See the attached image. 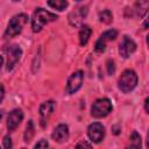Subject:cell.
Returning a JSON list of instances; mask_svg holds the SVG:
<instances>
[{"label": "cell", "instance_id": "cell-1", "mask_svg": "<svg viewBox=\"0 0 149 149\" xmlns=\"http://www.w3.org/2000/svg\"><path fill=\"white\" fill-rule=\"evenodd\" d=\"M58 19V16L51 12H48L43 8H36V10L33 14L31 17V29L34 33H38L42 30V28L50 23L54 22Z\"/></svg>", "mask_w": 149, "mask_h": 149}, {"label": "cell", "instance_id": "cell-2", "mask_svg": "<svg viewBox=\"0 0 149 149\" xmlns=\"http://www.w3.org/2000/svg\"><path fill=\"white\" fill-rule=\"evenodd\" d=\"M27 21H28V16L24 13L14 15L9 20V22L7 24V28H6V31H5V36L6 37H14V36L19 35L22 31V29H23L24 24L27 23Z\"/></svg>", "mask_w": 149, "mask_h": 149}, {"label": "cell", "instance_id": "cell-3", "mask_svg": "<svg viewBox=\"0 0 149 149\" xmlns=\"http://www.w3.org/2000/svg\"><path fill=\"white\" fill-rule=\"evenodd\" d=\"M137 85V74L134 70L127 69L125 70L118 81V86L120 88V91H122L123 93H129L130 91H133Z\"/></svg>", "mask_w": 149, "mask_h": 149}, {"label": "cell", "instance_id": "cell-4", "mask_svg": "<svg viewBox=\"0 0 149 149\" xmlns=\"http://www.w3.org/2000/svg\"><path fill=\"white\" fill-rule=\"evenodd\" d=\"M113 109L112 102L108 98H100L97 99L91 107V115L97 119H101L107 116Z\"/></svg>", "mask_w": 149, "mask_h": 149}, {"label": "cell", "instance_id": "cell-5", "mask_svg": "<svg viewBox=\"0 0 149 149\" xmlns=\"http://www.w3.org/2000/svg\"><path fill=\"white\" fill-rule=\"evenodd\" d=\"M83 80H84V73H83V71L78 70V71L73 72L69 77V79H68V83H66V86H65V92L68 94L76 93L81 87Z\"/></svg>", "mask_w": 149, "mask_h": 149}, {"label": "cell", "instance_id": "cell-6", "mask_svg": "<svg viewBox=\"0 0 149 149\" xmlns=\"http://www.w3.org/2000/svg\"><path fill=\"white\" fill-rule=\"evenodd\" d=\"M6 54H7V66H6V69L8 71H10L16 65V63L20 61L21 55H22V50L19 45L13 44V45H9L6 49Z\"/></svg>", "mask_w": 149, "mask_h": 149}, {"label": "cell", "instance_id": "cell-7", "mask_svg": "<svg viewBox=\"0 0 149 149\" xmlns=\"http://www.w3.org/2000/svg\"><path fill=\"white\" fill-rule=\"evenodd\" d=\"M87 135L93 143H100L105 137V127L100 122H93L87 128Z\"/></svg>", "mask_w": 149, "mask_h": 149}, {"label": "cell", "instance_id": "cell-8", "mask_svg": "<svg viewBox=\"0 0 149 149\" xmlns=\"http://www.w3.org/2000/svg\"><path fill=\"white\" fill-rule=\"evenodd\" d=\"M116 36H118V31H116L115 29L106 30V31L102 33V34L100 35V37L97 40L95 45H94V50H95L97 52H102V51H105L106 45H107V42L115 40Z\"/></svg>", "mask_w": 149, "mask_h": 149}, {"label": "cell", "instance_id": "cell-9", "mask_svg": "<svg viewBox=\"0 0 149 149\" xmlns=\"http://www.w3.org/2000/svg\"><path fill=\"white\" fill-rule=\"evenodd\" d=\"M55 107H56V104L52 100H48L41 105V107H40V123L42 127L47 126L49 118L51 116V114L55 111Z\"/></svg>", "mask_w": 149, "mask_h": 149}, {"label": "cell", "instance_id": "cell-10", "mask_svg": "<svg viewBox=\"0 0 149 149\" xmlns=\"http://www.w3.org/2000/svg\"><path fill=\"white\" fill-rule=\"evenodd\" d=\"M135 50H136V43L130 37L123 36V38L119 45V54L123 58H128Z\"/></svg>", "mask_w": 149, "mask_h": 149}, {"label": "cell", "instance_id": "cell-11", "mask_svg": "<svg viewBox=\"0 0 149 149\" xmlns=\"http://www.w3.org/2000/svg\"><path fill=\"white\" fill-rule=\"evenodd\" d=\"M22 120H23V112L20 108L13 109L8 114V118H7V128H8V130L9 132L15 130L19 127V125L21 123Z\"/></svg>", "mask_w": 149, "mask_h": 149}, {"label": "cell", "instance_id": "cell-12", "mask_svg": "<svg viewBox=\"0 0 149 149\" xmlns=\"http://www.w3.org/2000/svg\"><path fill=\"white\" fill-rule=\"evenodd\" d=\"M86 14H87V7H79L69 14V22L74 27H79L81 26V22L85 19Z\"/></svg>", "mask_w": 149, "mask_h": 149}, {"label": "cell", "instance_id": "cell-13", "mask_svg": "<svg viewBox=\"0 0 149 149\" xmlns=\"http://www.w3.org/2000/svg\"><path fill=\"white\" fill-rule=\"evenodd\" d=\"M51 137H52L54 141H56L58 143H62V142L66 141L68 137H69V127L64 123L58 125L57 127H55V129L51 134Z\"/></svg>", "mask_w": 149, "mask_h": 149}, {"label": "cell", "instance_id": "cell-14", "mask_svg": "<svg viewBox=\"0 0 149 149\" xmlns=\"http://www.w3.org/2000/svg\"><path fill=\"white\" fill-rule=\"evenodd\" d=\"M91 33H92V30L87 24L80 26V30H79V43H80V45H85L88 42Z\"/></svg>", "mask_w": 149, "mask_h": 149}, {"label": "cell", "instance_id": "cell-15", "mask_svg": "<svg viewBox=\"0 0 149 149\" xmlns=\"http://www.w3.org/2000/svg\"><path fill=\"white\" fill-rule=\"evenodd\" d=\"M34 135H35V126H34V122L31 120H29L26 126V130H24V135H23L24 142L29 143L31 141V139L34 137Z\"/></svg>", "mask_w": 149, "mask_h": 149}, {"label": "cell", "instance_id": "cell-16", "mask_svg": "<svg viewBox=\"0 0 149 149\" xmlns=\"http://www.w3.org/2000/svg\"><path fill=\"white\" fill-rule=\"evenodd\" d=\"M48 5L56 10H64L68 7V0H48Z\"/></svg>", "mask_w": 149, "mask_h": 149}, {"label": "cell", "instance_id": "cell-17", "mask_svg": "<svg viewBox=\"0 0 149 149\" xmlns=\"http://www.w3.org/2000/svg\"><path fill=\"white\" fill-rule=\"evenodd\" d=\"M128 147H130V148H141V136L136 130H134L130 134Z\"/></svg>", "mask_w": 149, "mask_h": 149}, {"label": "cell", "instance_id": "cell-18", "mask_svg": "<svg viewBox=\"0 0 149 149\" xmlns=\"http://www.w3.org/2000/svg\"><path fill=\"white\" fill-rule=\"evenodd\" d=\"M99 20L102 23H111L113 20V14L109 9H104L102 12L99 13Z\"/></svg>", "mask_w": 149, "mask_h": 149}, {"label": "cell", "instance_id": "cell-19", "mask_svg": "<svg viewBox=\"0 0 149 149\" xmlns=\"http://www.w3.org/2000/svg\"><path fill=\"white\" fill-rule=\"evenodd\" d=\"M114 70H115V68H114V62L109 59V61L107 62V71H108L109 74H112V73H114Z\"/></svg>", "mask_w": 149, "mask_h": 149}, {"label": "cell", "instance_id": "cell-20", "mask_svg": "<svg viewBox=\"0 0 149 149\" xmlns=\"http://www.w3.org/2000/svg\"><path fill=\"white\" fill-rule=\"evenodd\" d=\"M49 143L47 142V140H41L40 142H37L35 144V148H48Z\"/></svg>", "mask_w": 149, "mask_h": 149}, {"label": "cell", "instance_id": "cell-21", "mask_svg": "<svg viewBox=\"0 0 149 149\" xmlns=\"http://www.w3.org/2000/svg\"><path fill=\"white\" fill-rule=\"evenodd\" d=\"M3 147L5 148H12V141L9 136H5L3 139Z\"/></svg>", "mask_w": 149, "mask_h": 149}, {"label": "cell", "instance_id": "cell-22", "mask_svg": "<svg viewBox=\"0 0 149 149\" xmlns=\"http://www.w3.org/2000/svg\"><path fill=\"white\" fill-rule=\"evenodd\" d=\"M3 97H5V88H3V86L0 84V102L2 101Z\"/></svg>", "mask_w": 149, "mask_h": 149}, {"label": "cell", "instance_id": "cell-23", "mask_svg": "<svg viewBox=\"0 0 149 149\" xmlns=\"http://www.w3.org/2000/svg\"><path fill=\"white\" fill-rule=\"evenodd\" d=\"M77 147H91V144L90 143H86V142H80V143H78L77 144Z\"/></svg>", "mask_w": 149, "mask_h": 149}, {"label": "cell", "instance_id": "cell-24", "mask_svg": "<svg viewBox=\"0 0 149 149\" xmlns=\"http://www.w3.org/2000/svg\"><path fill=\"white\" fill-rule=\"evenodd\" d=\"M148 102H149V99L147 98V99L144 100V109H146L147 113H149V109H148Z\"/></svg>", "mask_w": 149, "mask_h": 149}, {"label": "cell", "instance_id": "cell-25", "mask_svg": "<svg viewBox=\"0 0 149 149\" xmlns=\"http://www.w3.org/2000/svg\"><path fill=\"white\" fill-rule=\"evenodd\" d=\"M2 63H3V58H2V56L0 55V70H1V66H2Z\"/></svg>", "mask_w": 149, "mask_h": 149}, {"label": "cell", "instance_id": "cell-26", "mask_svg": "<svg viewBox=\"0 0 149 149\" xmlns=\"http://www.w3.org/2000/svg\"><path fill=\"white\" fill-rule=\"evenodd\" d=\"M1 115H2V113H0V119H1Z\"/></svg>", "mask_w": 149, "mask_h": 149}, {"label": "cell", "instance_id": "cell-27", "mask_svg": "<svg viewBox=\"0 0 149 149\" xmlns=\"http://www.w3.org/2000/svg\"><path fill=\"white\" fill-rule=\"evenodd\" d=\"M76 1H80V0H76Z\"/></svg>", "mask_w": 149, "mask_h": 149}]
</instances>
